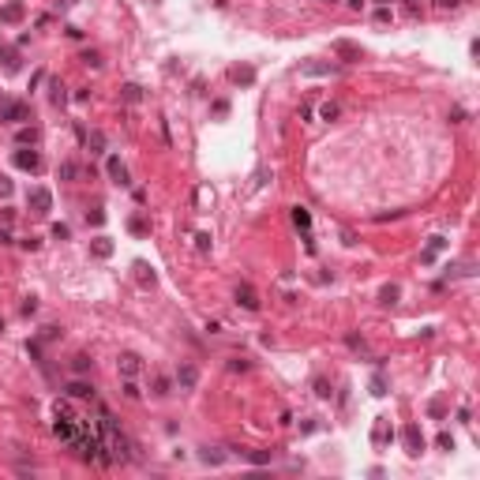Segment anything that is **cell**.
Wrapping results in <instances>:
<instances>
[{
  "label": "cell",
  "mask_w": 480,
  "mask_h": 480,
  "mask_svg": "<svg viewBox=\"0 0 480 480\" xmlns=\"http://www.w3.org/2000/svg\"><path fill=\"white\" fill-rule=\"evenodd\" d=\"M53 431L60 435V443H68L79 458L86 461H98V465H105L109 461V454H105V446H101V431L94 428L86 416H79L68 401H60L57 409H53Z\"/></svg>",
  "instance_id": "1"
},
{
  "label": "cell",
  "mask_w": 480,
  "mask_h": 480,
  "mask_svg": "<svg viewBox=\"0 0 480 480\" xmlns=\"http://www.w3.org/2000/svg\"><path fill=\"white\" fill-rule=\"evenodd\" d=\"M98 431H101V446L109 450V461H113V458H128V439H124V431L116 428L113 413H101Z\"/></svg>",
  "instance_id": "2"
},
{
  "label": "cell",
  "mask_w": 480,
  "mask_h": 480,
  "mask_svg": "<svg viewBox=\"0 0 480 480\" xmlns=\"http://www.w3.org/2000/svg\"><path fill=\"white\" fill-rule=\"evenodd\" d=\"M23 116H27V105H4L0 109V120H8V124L23 120Z\"/></svg>",
  "instance_id": "3"
},
{
  "label": "cell",
  "mask_w": 480,
  "mask_h": 480,
  "mask_svg": "<svg viewBox=\"0 0 480 480\" xmlns=\"http://www.w3.org/2000/svg\"><path fill=\"white\" fill-rule=\"evenodd\" d=\"M30 203H34V207H38V214H45V210H49V192H42V188H34V192H30Z\"/></svg>",
  "instance_id": "4"
},
{
  "label": "cell",
  "mask_w": 480,
  "mask_h": 480,
  "mask_svg": "<svg viewBox=\"0 0 480 480\" xmlns=\"http://www.w3.org/2000/svg\"><path fill=\"white\" fill-rule=\"evenodd\" d=\"M237 300L244 304V308H259V300H255V293H251V289H248V285H244V289H237Z\"/></svg>",
  "instance_id": "5"
},
{
  "label": "cell",
  "mask_w": 480,
  "mask_h": 480,
  "mask_svg": "<svg viewBox=\"0 0 480 480\" xmlns=\"http://www.w3.org/2000/svg\"><path fill=\"white\" fill-rule=\"evenodd\" d=\"M19 15H23V4H8L4 12H0V19H4V23H15Z\"/></svg>",
  "instance_id": "6"
},
{
  "label": "cell",
  "mask_w": 480,
  "mask_h": 480,
  "mask_svg": "<svg viewBox=\"0 0 480 480\" xmlns=\"http://www.w3.org/2000/svg\"><path fill=\"white\" fill-rule=\"evenodd\" d=\"M15 165H23V169H38V154H15Z\"/></svg>",
  "instance_id": "7"
},
{
  "label": "cell",
  "mask_w": 480,
  "mask_h": 480,
  "mask_svg": "<svg viewBox=\"0 0 480 480\" xmlns=\"http://www.w3.org/2000/svg\"><path fill=\"white\" fill-rule=\"evenodd\" d=\"M109 173H113V177H116V184H124V165H120V162H116V158H113V162H109Z\"/></svg>",
  "instance_id": "8"
},
{
  "label": "cell",
  "mask_w": 480,
  "mask_h": 480,
  "mask_svg": "<svg viewBox=\"0 0 480 480\" xmlns=\"http://www.w3.org/2000/svg\"><path fill=\"white\" fill-rule=\"evenodd\" d=\"M68 390H72V398H90V387H83V383H72Z\"/></svg>",
  "instance_id": "9"
},
{
  "label": "cell",
  "mask_w": 480,
  "mask_h": 480,
  "mask_svg": "<svg viewBox=\"0 0 480 480\" xmlns=\"http://www.w3.org/2000/svg\"><path fill=\"white\" fill-rule=\"evenodd\" d=\"M394 300H398V289L387 285V289H383V304H394Z\"/></svg>",
  "instance_id": "10"
},
{
  "label": "cell",
  "mask_w": 480,
  "mask_h": 480,
  "mask_svg": "<svg viewBox=\"0 0 480 480\" xmlns=\"http://www.w3.org/2000/svg\"><path fill=\"white\" fill-rule=\"evenodd\" d=\"M180 383H184V387H192V383H195V372H192V368H184V372H180Z\"/></svg>",
  "instance_id": "11"
}]
</instances>
